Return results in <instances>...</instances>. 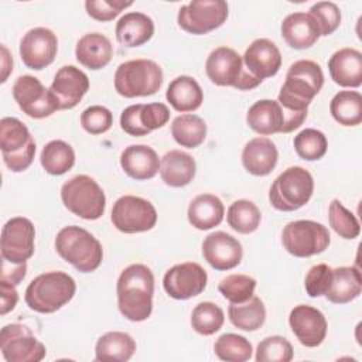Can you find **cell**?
Wrapping results in <instances>:
<instances>
[{
	"instance_id": "cell-49",
	"label": "cell",
	"mask_w": 362,
	"mask_h": 362,
	"mask_svg": "<svg viewBox=\"0 0 362 362\" xmlns=\"http://www.w3.org/2000/svg\"><path fill=\"white\" fill-rule=\"evenodd\" d=\"M331 270H332V267H329L328 264L320 263V264L313 266L307 272L304 286H305V291L310 297L315 298V297L324 296L327 286H328L329 276H331Z\"/></svg>"
},
{
	"instance_id": "cell-25",
	"label": "cell",
	"mask_w": 362,
	"mask_h": 362,
	"mask_svg": "<svg viewBox=\"0 0 362 362\" xmlns=\"http://www.w3.org/2000/svg\"><path fill=\"white\" fill-rule=\"evenodd\" d=\"M279 160L276 144L263 136L249 140L242 151V164L245 170L256 177L269 175Z\"/></svg>"
},
{
	"instance_id": "cell-47",
	"label": "cell",
	"mask_w": 362,
	"mask_h": 362,
	"mask_svg": "<svg viewBox=\"0 0 362 362\" xmlns=\"http://www.w3.org/2000/svg\"><path fill=\"white\" fill-rule=\"evenodd\" d=\"M81 124L83 130L90 134H102L112 127L113 115L107 107L93 105L81 113Z\"/></svg>"
},
{
	"instance_id": "cell-43",
	"label": "cell",
	"mask_w": 362,
	"mask_h": 362,
	"mask_svg": "<svg viewBox=\"0 0 362 362\" xmlns=\"http://www.w3.org/2000/svg\"><path fill=\"white\" fill-rule=\"evenodd\" d=\"M329 226L344 239H355L361 233L358 218L348 211L339 199H332L328 206Z\"/></svg>"
},
{
	"instance_id": "cell-6",
	"label": "cell",
	"mask_w": 362,
	"mask_h": 362,
	"mask_svg": "<svg viewBox=\"0 0 362 362\" xmlns=\"http://www.w3.org/2000/svg\"><path fill=\"white\" fill-rule=\"evenodd\" d=\"M163 85V71L151 59H130L115 72V89L120 96L137 98L154 95Z\"/></svg>"
},
{
	"instance_id": "cell-3",
	"label": "cell",
	"mask_w": 362,
	"mask_h": 362,
	"mask_svg": "<svg viewBox=\"0 0 362 362\" xmlns=\"http://www.w3.org/2000/svg\"><path fill=\"white\" fill-rule=\"evenodd\" d=\"M76 291L75 280L65 272L38 274L25 288L27 305L41 314H51L68 304Z\"/></svg>"
},
{
	"instance_id": "cell-12",
	"label": "cell",
	"mask_w": 362,
	"mask_h": 362,
	"mask_svg": "<svg viewBox=\"0 0 362 362\" xmlns=\"http://www.w3.org/2000/svg\"><path fill=\"white\" fill-rule=\"evenodd\" d=\"M113 226L123 233H139L153 229L157 223L154 205L136 195H123L116 199L110 215Z\"/></svg>"
},
{
	"instance_id": "cell-8",
	"label": "cell",
	"mask_w": 362,
	"mask_h": 362,
	"mask_svg": "<svg viewBox=\"0 0 362 362\" xmlns=\"http://www.w3.org/2000/svg\"><path fill=\"white\" fill-rule=\"evenodd\" d=\"M205 71L211 82L218 86L250 90L262 82L246 71L242 57L229 47H218L211 51L205 62Z\"/></svg>"
},
{
	"instance_id": "cell-22",
	"label": "cell",
	"mask_w": 362,
	"mask_h": 362,
	"mask_svg": "<svg viewBox=\"0 0 362 362\" xmlns=\"http://www.w3.org/2000/svg\"><path fill=\"white\" fill-rule=\"evenodd\" d=\"M202 256L215 270H230L242 262L243 249L236 238L218 230L204 239Z\"/></svg>"
},
{
	"instance_id": "cell-44",
	"label": "cell",
	"mask_w": 362,
	"mask_h": 362,
	"mask_svg": "<svg viewBox=\"0 0 362 362\" xmlns=\"http://www.w3.org/2000/svg\"><path fill=\"white\" fill-rule=\"evenodd\" d=\"M256 280L247 274H229L223 277L219 284V293L229 303H243L255 294Z\"/></svg>"
},
{
	"instance_id": "cell-52",
	"label": "cell",
	"mask_w": 362,
	"mask_h": 362,
	"mask_svg": "<svg viewBox=\"0 0 362 362\" xmlns=\"http://www.w3.org/2000/svg\"><path fill=\"white\" fill-rule=\"evenodd\" d=\"M13 71V58L7 49V47L1 45V83H4L8 78V75Z\"/></svg>"
},
{
	"instance_id": "cell-10",
	"label": "cell",
	"mask_w": 362,
	"mask_h": 362,
	"mask_svg": "<svg viewBox=\"0 0 362 362\" xmlns=\"http://www.w3.org/2000/svg\"><path fill=\"white\" fill-rule=\"evenodd\" d=\"M331 242L328 229L315 221L300 219L288 222L281 232L284 249L296 257H310L322 253Z\"/></svg>"
},
{
	"instance_id": "cell-51",
	"label": "cell",
	"mask_w": 362,
	"mask_h": 362,
	"mask_svg": "<svg viewBox=\"0 0 362 362\" xmlns=\"http://www.w3.org/2000/svg\"><path fill=\"white\" fill-rule=\"evenodd\" d=\"M0 293H1V305H0V314L6 315L11 310H14L17 301H18V293L16 290V286L0 280Z\"/></svg>"
},
{
	"instance_id": "cell-11",
	"label": "cell",
	"mask_w": 362,
	"mask_h": 362,
	"mask_svg": "<svg viewBox=\"0 0 362 362\" xmlns=\"http://www.w3.org/2000/svg\"><path fill=\"white\" fill-rule=\"evenodd\" d=\"M305 117V115L290 113L277 100L262 99L249 107L246 123L260 136H269L274 133L294 132L304 123Z\"/></svg>"
},
{
	"instance_id": "cell-18",
	"label": "cell",
	"mask_w": 362,
	"mask_h": 362,
	"mask_svg": "<svg viewBox=\"0 0 362 362\" xmlns=\"http://www.w3.org/2000/svg\"><path fill=\"white\" fill-rule=\"evenodd\" d=\"M58 38L49 28L35 27L28 30L20 41V57L30 69L40 71L51 65L57 57Z\"/></svg>"
},
{
	"instance_id": "cell-15",
	"label": "cell",
	"mask_w": 362,
	"mask_h": 362,
	"mask_svg": "<svg viewBox=\"0 0 362 362\" xmlns=\"http://www.w3.org/2000/svg\"><path fill=\"white\" fill-rule=\"evenodd\" d=\"M13 98L18 107L33 119H44L59 110L49 89L31 75L17 78L13 85Z\"/></svg>"
},
{
	"instance_id": "cell-50",
	"label": "cell",
	"mask_w": 362,
	"mask_h": 362,
	"mask_svg": "<svg viewBox=\"0 0 362 362\" xmlns=\"http://www.w3.org/2000/svg\"><path fill=\"white\" fill-rule=\"evenodd\" d=\"M27 273L25 263H11L6 259H1V277L0 280L7 281L13 286H18Z\"/></svg>"
},
{
	"instance_id": "cell-31",
	"label": "cell",
	"mask_w": 362,
	"mask_h": 362,
	"mask_svg": "<svg viewBox=\"0 0 362 362\" xmlns=\"http://www.w3.org/2000/svg\"><path fill=\"white\" fill-rule=\"evenodd\" d=\"M116 40L124 47H140L154 34L153 20L139 11L126 13L116 23Z\"/></svg>"
},
{
	"instance_id": "cell-26",
	"label": "cell",
	"mask_w": 362,
	"mask_h": 362,
	"mask_svg": "<svg viewBox=\"0 0 362 362\" xmlns=\"http://www.w3.org/2000/svg\"><path fill=\"white\" fill-rule=\"evenodd\" d=\"M120 165L130 178L144 181L160 171V158L150 146L132 144L122 151Z\"/></svg>"
},
{
	"instance_id": "cell-5",
	"label": "cell",
	"mask_w": 362,
	"mask_h": 362,
	"mask_svg": "<svg viewBox=\"0 0 362 362\" xmlns=\"http://www.w3.org/2000/svg\"><path fill=\"white\" fill-rule=\"evenodd\" d=\"M314 192V180L310 171L300 165L286 168L272 184L269 201L277 211L291 212L304 206Z\"/></svg>"
},
{
	"instance_id": "cell-24",
	"label": "cell",
	"mask_w": 362,
	"mask_h": 362,
	"mask_svg": "<svg viewBox=\"0 0 362 362\" xmlns=\"http://www.w3.org/2000/svg\"><path fill=\"white\" fill-rule=\"evenodd\" d=\"M331 79L344 88H359L362 85V54L345 47L335 51L328 59Z\"/></svg>"
},
{
	"instance_id": "cell-7",
	"label": "cell",
	"mask_w": 362,
	"mask_h": 362,
	"mask_svg": "<svg viewBox=\"0 0 362 362\" xmlns=\"http://www.w3.org/2000/svg\"><path fill=\"white\" fill-rule=\"evenodd\" d=\"M61 199L69 212L86 221L99 219L105 214V192L92 177L85 174L75 175L62 184Z\"/></svg>"
},
{
	"instance_id": "cell-48",
	"label": "cell",
	"mask_w": 362,
	"mask_h": 362,
	"mask_svg": "<svg viewBox=\"0 0 362 362\" xmlns=\"http://www.w3.org/2000/svg\"><path fill=\"white\" fill-rule=\"evenodd\" d=\"M133 1L123 0H86L85 8L88 16L98 21H110L120 14L122 10L130 7Z\"/></svg>"
},
{
	"instance_id": "cell-27",
	"label": "cell",
	"mask_w": 362,
	"mask_h": 362,
	"mask_svg": "<svg viewBox=\"0 0 362 362\" xmlns=\"http://www.w3.org/2000/svg\"><path fill=\"white\" fill-rule=\"evenodd\" d=\"M281 37L294 49L313 47L321 37L317 21L308 13L297 11L288 14L281 23Z\"/></svg>"
},
{
	"instance_id": "cell-35",
	"label": "cell",
	"mask_w": 362,
	"mask_h": 362,
	"mask_svg": "<svg viewBox=\"0 0 362 362\" xmlns=\"http://www.w3.org/2000/svg\"><path fill=\"white\" fill-rule=\"evenodd\" d=\"M230 322L242 331H256L266 321V307L257 296L243 303H230L228 307Z\"/></svg>"
},
{
	"instance_id": "cell-34",
	"label": "cell",
	"mask_w": 362,
	"mask_h": 362,
	"mask_svg": "<svg viewBox=\"0 0 362 362\" xmlns=\"http://www.w3.org/2000/svg\"><path fill=\"white\" fill-rule=\"evenodd\" d=\"M136 352V341L126 332L103 334L95 345V359L100 362H126Z\"/></svg>"
},
{
	"instance_id": "cell-17",
	"label": "cell",
	"mask_w": 362,
	"mask_h": 362,
	"mask_svg": "<svg viewBox=\"0 0 362 362\" xmlns=\"http://www.w3.org/2000/svg\"><path fill=\"white\" fill-rule=\"evenodd\" d=\"M208 281L205 269L195 262H185L170 267L163 279L165 293L174 300H188L199 296Z\"/></svg>"
},
{
	"instance_id": "cell-40",
	"label": "cell",
	"mask_w": 362,
	"mask_h": 362,
	"mask_svg": "<svg viewBox=\"0 0 362 362\" xmlns=\"http://www.w3.org/2000/svg\"><path fill=\"white\" fill-rule=\"evenodd\" d=\"M215 355L226 362H245L252 358L253 348L249 339L238 334H223L214 344Z\"/></svg>"
},
{
	"instance_id": "cell-30",
	"label": "cell",
	"mask_w": 362,
	"mask_h": 362,
	"mask_svg": "<svg viewBox=\"0 0 362 362\" xmlns=\"http://www.w3.org/2000/svg\"><path fill=\"white\" fill-rule=\"evenodd\" d=\"M197 173V164L191 154L181 150H170L160 160V175L168 187L188 185Z\"/></svg>"
},
{
	"instance_id": "cell-45",
	"label": "cell",
	"mask_w": 362,
	"mask_h": 362,
	"mask_svg": "<svg viewBox=\"0 0 362 362\" xmlns=\"http://www.w3.org/2000/svg\"><path fill=\"white\" fill-rule=\"evenodd\" d=\"M293 355V346L284 337L272 335L259 342L255 359L257 362H290Z\"/></svg>"
},
{
	"instance_id": "cell-38",
	"label": "cell",
	"mask_w": 362,
	"mask_h": 362,
	"mask_svg": "<svg viewBox=\"0 0 362 362\" xmlns=\"http://www.w3.org/2000/svg\"><path fill=\"white\" fill-rule=\"evenodd\" d=\"M42 168L51 175H62L75 164V151L64 140L48 141L40 156Z\"/></svg>"
},
{
	"instance_id": "cell-1",
	"label": "cell",
	"mask_w": 362,
	"mask_h": 362,
	"mask_svg": "<svg viewBox=\"0 0 362 362\" xmlns=\"http://www.w3.org/2000/svg\"><path fill=\"white\" fill-rule=\"evenodd\" d=\"M117 307L120 314L133 322L147 320L153 311L154 274L141 263L127 266L116 283Z\"/></svg>"
},
{
	"instance_id": "cell-19",
	"label": "cell",
	"mask_w": 362,
	"mask_h": 362,
	"mask_svg": "<svg viewBox=\"0 0 362 362\" xmlns=\"http://www.w3.org/2000/svg\"><path fill=\"white\" fill-rule=\"evenodd\" d=\"M170 120V109L164 103H137L127 106L120 115V127L124 133L140 137L163 127Z\"/></svg>"
},
{
	"instance_id": "cell-36",
	"label": "cell",
	"mask_w": 362,
	"mask_h": 362,
	"mask_svg": "<svg viewBox=\"0 0 362 362\" xmlns=\"http://www.w3.org/2000/svg\"><path fill=\"white\" fill-rule=\"evenodd\" d=\"M329 112L342 126H358L362 122V95L356 90H339L329 102Z\"/></svg>"
},
{
	"instance_id": "cell-21",
	"label": "cell",
	"mask_w": 362,
	"mask_h": 362,
	"mask_svg": "<svg viewBox=\"0 0 362 362\" xmlns=\"http://www.w3.org/2000/svg\"><path fill=\"white\" fill-rule=\"evenodd\" d=\"M288 324L298 342L307 348L321 345L327 337V320L315 307L307 304L296 305L290 311Z\"/></svg>"
},
{
	"instance_id": "cell-14",
	"label": "cell",
	"mask_w": 362,
	"mask_h": 362,
	"mask_svg": "<svg viewBox=\"0 0 362 362\" xmlns=\"http://www.w3.org/2000/svg\"><path fill=\"white\" fill-rule=\"evenodd\" d=\"M0 351L7 362H40L47 349L24 324H8L0 331Z\"/></svg>"
},
{
	"instance_id": "cell-41",
	"label": "cell",
	"mask_w": 362,
	"mask_h": 362,
	"mask_svg": "<svg viewBox=\"0 0 362 362\" xmlns=\"http://www.w3.org/2000/svg\"><path fill=\"white\" fill-rule=\"evenodd\" d=\"M225 322L223 310L211 301H202L195 305L191 314V325L201 335L218 332Z\"/></svg>"
},
{
	"instance_id": "cell-16",
	"label": "cell",
	"mask_w": 362,
	"mask_h": 362,
	"mask_svg": "<svg viewBox=\"0 0 362 362\" xmlns=\"http://www.w3.org/2000/svg\"><path fill=\"white\" fill-rule=\"evenodd\" d=\"M35 228L24 216L8 219L1 229V259L11 263H25L34 255Z\"/></svg>"
},
{
	"instance_id": "cell-2",
	"label": "cell",
	"mask_w": 362,
	"mask_h": 362,
	"mask_svg": "<svg viewBox=\"0 0 362 362\" xmlns=\"http://www.w3.org/2000/svg\"><path fill=\"white\" fill-rule=\"evenodd\" d=\"M324 85L321 66L311 59H298L290 65L277 102L291 113L307 115L308 105Z\"/></svg>"
},
{
	"instance_id": "cell-4",
	"label": "cell",
	"mask_w": 362,
	"mask_h": 362,
	"mask_svg": "<svg viewBox=\"0 0 362 362\" xmlns=\"http://www.w3.org/2000/svg\"><path fill=\"white\" fill-rule=\"evenodd\" d=\"M55 250L81 273L95 272L103 259L100 242L90 232L76 225L65 226L57 233Z\"/></svg>"
},
{
	"instance_id": "cell-23",
	"label": "cell",
	"mask_w": 362,
	"mask_h": 362,
	"mask_svg": "<svg viewBox=\"0 0 362 362\" xmlns=\"http://www.w3.org/2000/svg\"><path fill=\"white\" fill-rule=\"evenodd\" d=\"M242 61L250 75L263 81L279 72L281 66V54L273 41L257 38L246 48Z\"/></svg>"
},
{
	"instance_id": "cell-46",
	"label": "cell",
	"mask_w": 362,
	"mask_h": 362,
	"mask_svg": "<svg viewBox=\"0 0 362 362\" xmlns=\"http://www.w3.org/2000/svg\"><path fill=\"white\" fill-rule=\"evenodd\" d=\"M308 14L317 21L321 35L332 34L341 24L339 7L332 1H318L313 4Z\"/></svg>"
},
{
	"instance_id": "cell-42",
	"label": "cell",
	"mask_w": 362,
	"mask_h": 362,
	"mask_svg": "<svg viewBox=\"0 0 362 362\" xmlns=\"http://www.w3.org/2000/svg\"><path fill=\"white\" fill-rule=\"evenodd\" d=\"M328 148L327 137L317 129H304L294 137L297 156L307 161H315L325 156Z\"/></svg>"
},
{
	"instance_id": "cell-37",
	"label": "cell",
	"mask_w": 362,
	"mask_h": 362,
	"mask_svg": "<svg viewBox=\"0 0 362 362\" xmlns=\"http://www.w3.org/2000/svg\"><path fill=\"white\" fill-rule=\"evenodd\" d=\"M171 136L180 146L195 148L206 137V123L197 115H180L171 123Z\"/></svg>"
},
{
	"instance_id": "cell-9",
	"label": "cell",
	"mask_w": 362,
	"mask_h": 362,
	"mask_svg": "<svg viewBox=\"0 0 362 362\" xmlns=\"http://www.w3.org/2000/svg\"><path fill=\"white\" fill-rule=\"evenodd\" d=\"M0 148L4 164L13 173L27 170L35 156V141L17 117L7 116L0 120Z\"/></svg>"
},
{
	"instance_id": "cell-13",
	"label": "cell",
	"mask_w": 362,
	"mask_h": 362,
	"mask_svg": "<svg viewBox=\"0 0 362 362\" xmlns=\"http://www.w3.org/2000/svg\"><path fill=\"white\" fill-rule=\"evenodd\" d=\"M228 3L223 0H194L178 10V25L195 35L219 28L228 18Z\"/></svg>"
},
{
	"instance_id": "cell-39",
	"label": "cell",
	"mask_w": 362,
	"mask_h": 362,
	"mask_svg": "<svg viewBox=\"0 0 362 362\" xmlns=\"http://www.w3.org/2000/svg\"><path fill=\"white\" fill-rule=\"evenodd\" d=\"M228 225L243 235L255 232L262 221L260 209L249 199H238L230 204L226 214Z\"/></svg>"
},
{
	"instance_id": "cell-28",
	"label": "cell",
	"mask_w": 362,
	"mask_h": 362,
	"mask_svg": "<svg viewBox=\"0 0 362 362\" xmlns=\"http://www.w3.org/2000/svg\"><path fill=\"white\" fill-rule=\"evenodd\" d=\"M362 291L361 272L355 266H341L331 270L324 297L334 304H346Z\"/></svg>"
},
{
	"instance_id": "cell-20",
	"label": "cell",
	"mask_w": 362,
	"mask_h": 362,
	"mask_svg": "<svg viewBox=\"0 0 362 362\" xmlns=\"http://www.w3.org/2000/svg\"><path fill=\"white\" fill-rule=\"evenodd\" d=\"M59 110L75 107L89 89L88 75L75 65L61 66L48 88Z\"/></svg>"
},
{
	"instance_id": "cell-32",
	"label": "cell",
	"mask_w": 362,
	"mask_h": 362,
	"mask_svg": "<svg viewBox=\"0 0 362 362\" xmlns=\"http://www.w3.org/2000/svg\"><path fill=\"white\" fill-rule=\"evenodd\" d=\"M225 215L222 201L214 194H199L188 205L187 216L189 223L199 230H209L218 226Z\"/></svg>"
},
{
	"instance_id": "cell-33",
	"label": "cell",
	"mask_w": 362,
	"mask_h": 362,
	"mask_svg": "<svg viewBox=\"0 0 362 362\" xmlns=\"http://www.w3.org/2000/svg\"><path fill=\"white\" fill-rule=\"evenodd\" d=\"M165 99L177 112H194L202 105L204 92L192 76L181 75L170 82Z\"/></svg>"
},
{
	"instance_id": "cell-29",
	"label": "cell",
	"mask_w": 362,
	"mask_h": 362,
	"mask_svg": "<svg viewBox=\"0 0 362 362\" xmlns=\"http://www.w3.org/2000/svg\"><path fill=\"white\" fill-rule=\"evenodd\" d=\"M76 61L93 71L105 68L113 57V45L100 33H88L79 38L75 47Z\"/></svg>"
}]
</instances>
